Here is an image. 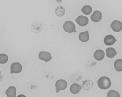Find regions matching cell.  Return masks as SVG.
Returning a JSON list of instances; mask_svg holds the SVG:
<instances>
[{
  "instance_id": "obj_1",
  "label": "cell",
  "mask_w": 122,
  "mask_h": 97,
  "mask_svg": "<svg viewBox=\"0 0 122 97\" xmlns=\"http://www.w3.org/2000/svg\"><path fill=\"white\" fill-rule=\"evenodd\" d=\"M98 86L100 88L103 90H106L110 87L111 82L110 78L106 77H102L98 80Z\"/></svg>"
},
{
  "instance_id": "obj_2",
  "label": "cell",
  "mask_w": 122,
  "mask_h": 97,
  "mask_svg": "<svg viewBox=\"0 0 122 97\" xmlns=\"http://www.w3.org/2000/svg\"><path fill=\"white\" fill-rule=\"evenodd\" d=\"M63 28L65 31L67 33H71L73 32H76L75 30V25L73 22L71 21H66L64 24Z\"/></svg>"
},
{
  "instance_id": "obj_3",
  "label": "cell",
  "mask_w": 122,
  "mask_h": 97,
  "mask_svg": "<svg viewBox=\"0 0 122 97\" xmlns=\"http://www.w3.org/2000/svg\"><path fill=\"white\" fill-rule=\"evenodd\" d=\"M56 91L58 93L61 90H64L67 87V82L64 79H59L57 80L55 83Z\"/></svg>"
},
{
  "instance_id": "obj_4",
  "label": "cell",
  "mask_w": 122,
  "mask_h": 97,
  "mask_svg": "<svg viewBox=\"0 0 122 97\" xmlns=\"http://www.w3.org/2000/svg\"><path fill=\"white\" fill-rule=\"evenodd\" d=\"M22 66L19 63H13L11 65V73H20L22 71Z\"/></svg>"
},
{
  "instance_id": "obj_5",
  "label": "cell",
  "mask_w": 122,
  "mask_h": 97,
  "mask_svg": "<svg viewBox=\"0 0 122 97\" xmlns=\"http://www.w3.org/2000/svg\"><path fill=\"white\" fill-rule=\"evenodd\" d=\"M75 21L80 26H85L88 24L89 19L86 16L80 15L76 19Z\"/></svg>"
},
{
  "instance_id": "obj_6",
  "label": "cell",
  "mask_w": 122,
  "mask_h": 97,
  "mask_svg": "<svg viewBox=\"0 0 122 97\" xmlns=\"http://www.w3.org/2000/svg\"><path fill=\"white\" fill-rule=\"evenodd\" d=\"M110 26L111 28L115 32H120L122 30V23L118 20L114 21L111 24Z\"/></svg>"
},
{
  "instance_id": "obj_7",
  "label": "cell",
  "mask_w": 122,
  "mask_h": 97,
  "mask_svg": "<svg viewBox=\"0 0 122 97\" xmlns=\"http://www.w3.org/2000/svg\"><path fill=\"white\" fill-rule=\"evenodd\" d=\"M38 57L39 59L44 61L45 62L49 61L52 59L51 53L47 52H41L39 54Z\"/></svg>"
},
{
  "instance_id": "obj_8",
  "label": "cell",
  "mask_w": 122,
  "mask_h": 97,
  "mask_svg": "<svg viewBox=\"0 0 122 97\" xmlns=\"http://www.w3.org/2000/svg\"><path fill=\"white\" fill-rule=\"evenodd\" d=\"M116 39L112 35H107L104 38V42L106 46H112L113 45L116 41Z\"/></svg>"
},
{
  "instance_id": "obj_9",
  "label": "cell",
  "mask_w": 122,
  "mask_h": 97,
  "mask_svg": "<svg viewBox=\"0 0 122 97\" xmlns=\"http://www.w3.org/2000/svg\"><path fill=\"white\" fill-rule=\"evenodd\" d=\"M102 14L99 11H96L94 12L93 14L91 16V19L93 22L95 23L101 21L102 18Z\"/></svg>"
},
{
  "instance_id": "obj_10",
  "label": "cell",
  "mask_w": 122,
  "mask_h": 97,
  "mask_svg": "<svg viewBox=\"0 0 122 97\" xmlns=\"http://www.w3.org/2000/svg\"><path fill=\"white\" fill-rule=\"evenodd\" d=\"M94 56V58L97 60L98 61L102 60L104 58L105 56V52L102 50H97L95 52Z\"/></svg>"
},
{
  "instance_id": "obj_11",
  "label": "cell",
  "mask_w": 122,
  "mask_h": 97,
  "mask_svg": "<svg viewBox=\"0 0 122 97\" xmlns=\"http://www.w3.org/2000/svg\"><path fill=\"white\" fill-rule=\"evenodd\" d=\"M82 89L81 85L76 83L72 84L70 87V90L71 93L73 94H78Z\"/></svg>"
},
{
  "instance_id": "obj_12",
  "label": "cell",
  "mask_w": 122,
  "mask_h": 97,
  "mask_svg": "<svg viewBox=\"0 0 122 97\" xmlns=\"http://www.w3.org/2000/svg\"><path fill=\"white\" fill-rule=\"evenodd\" d=\"M16 88L15 87L10 86L6 90L5 94L8 97H15L16 95Z\"/></svg>"
},
{
  "instance_id": "obj_13",
  "label": "cell",
  "mask_w": 122,
  "mask_h": 97,
  "mask_svg": "<svg viewBox=\"0 0 122 97\" xmlns=\"http://www.w3.org/2000/svg\"><path fill=\"white\" fill-rule=\"evenodd\" d=\"M79 39L80 41L83 42H86L89 39V35L88 31L81 32L79 34Z\"/></svg>"
},
{
  "instance_id": "obj_14",
  "label": "cell",
  "mask_w": 122,
  "mask_h": 97,
  "mask_svg": "<svg viewBox=\"0 0 122 97\" xmlns=\"http://www.w3.org/2000/svg\"><path fill=\"white\" fill-rule=\"evenodd\" d=\"M82 87L86 90H89L93 86V83L91 80H87L83 82Z\"/></svg>"
},
{
  "instance_id": "obj_15",
  "label": "cell",
  "mask_w": 122,
  "mask_h": 97,
  "mask_svg": "<svg viewBox=\"0 0 122 97\" xmlns=\"http://www.w3.org/2000/svg\"><path fill=\"white\" fill-rule=\"evenodd\" d=\"M106 55L108 58H112L117 55V52L115 49L112 48H108L106 49Z\"/></svg>"
},
{
  "instance_id": "obj_16",
  "label": "cell",
  "mask_w": 122,
  "mask_h": 97,
  "mask_svg": "<svg viewBox=\"0 0 122 97\" xmlns=\"http://www.w3.org/2000/svg\"><path fill=\"white\" fill-rule=\"evenodd\" d=\"M114 68L115 70L118 72H121L122 71V59H118L115 61L114 63Z\"/></svg>"
},
{
  "instance_id": "obj_17",
  "label": "cell",
  "mask_w": 122,
  "mask_h": 97,
  "mask_svg": "<svg viewBox=\"0 0 122 97\" xmlns=\"http://www.w3.org/2000/svg\"><path fill=\"white\" fill-rule=\"evenodd\" d=\"M55 13L57 16H63L65 14V10L62 6H58L55 10Z\"/></svg>"
},
{
  "instance_id": "obj_18",
  "label": "cell",
  "mask_w": 122,
  "mask_h": 97,
  "mask_svg": "<svg viewBox=\"0 0 122 97\" xmlns=\"http://www.w3.org/2000/svg\"><path fill=\"white\" fill-rule=\"evenodd\" d=\"M82 12L85 15H89L92 12V9L89 5H86L83 6L81 10Z\"/></svg>"
},
{
  "instance_id": "obj_19",
  "label": "cell",
  "mask_w": 122,
  "mask_h": 97,
  "mask_svg": "<svg viewBox=\"0 0 122 97\" xmlns=\"http://www.w3.org/2000/svg\"><path fill=\"white\" fill-rule=\"evenodd\" d=\"M9 57L6 54L1 53L0 54V63L5 64L7 62Z\"/></svg>"
},
{
  "instance_id": "obj_20",
  "label": "cell",
  "mask_w": 122,
  "mask_h": 97,
  "mask_svg": "<svg viewBox=\"0 0 122 97\" xmlns=\"http://www.w3.org/2000/svg\"><path fill=\"white\" fill-rule=\"evenodd\" d=\"M107 97H120L119 93L113 90H110L108 92Z\"/></svg>"
}]
</instances>
